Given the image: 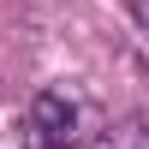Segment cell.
Listing matches in <instances>:
<instances>
[{"label": "cell", "instance_id": "6da1fadb", "mask_svg": "<svg viewBox=\"0 0 149 149\" xmlns=\"http://www.w3.org/2000/svg\"><path fill=\"white\" fill-rule=\"evenodd\" d=\"M24 137H30V149H84V137H90V107L72 90H42L30 102Z\"/></svg>", "mask_w": 149, "mask_h": 149}, {"label": "cell", "instance_id": "7a4b0ae2", "mask_svg": "<svg viewBox=\"0 0 149 149\" xmlns=\"http://www.w3.org/2000/svg\"><path fill=\"white\" fill-rule=\"evenodd\" d=\"M102 149H149V113H143V119H131V125H119Z\"/></svg>", "mask_w": 149, "mask_h": 149}, {"label": "cell", "instance_id": "3957f363", "mask_svg": "<svg viewBox=\"0 0 149 149\" xmlns=\"http://www.w3.org/2000/svg\"><path fill=\"white\" fill-rule=\"evenodd\" d=\"M131 12H137V30H143V42H149V0H131Z\"/></svg>", "mask_w": 149, "mask_h": 149}]
</instances>
